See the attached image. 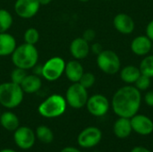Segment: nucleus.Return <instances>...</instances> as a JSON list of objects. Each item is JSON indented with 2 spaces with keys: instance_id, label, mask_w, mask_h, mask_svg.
Returning a JSON list of instances; mask_svg holds the SVG:
<instances>
[{
  "instance_id": "1",
  "label": "nucleus",
  "mask_w": 153,
  "mask_h": 152,
  "mask_svg": "<svg viewBox=\"0 0 153 152\" xmlns=\"http://www.w3.org/2000/svg\"><path fill=\"white\" fill-rule=\"evenodd\" d=\"M141 104V91L128 84L119 88L114 93L111 100L112 110L118 117H133L138 113Z\"/></svg>"
},
{
  "instance_id": "2",
  "label": "nucleus",
  "mask_w": 153,
  "mask_h": 152,
  "mask_svg": "<svg viewBox=\"0 0 153 152\" xmlns=\"http://www.w3.org/2000/svg\"><path fill=\"white\" fill-rule=\"evenodd\" d=\"M12 63L14 67L23 70L32 69L39 61V52L34 45L23 43L17 46L11 55Z\"/></svg>"
},
{
  "instance_id": "3",
  "label": "nucleus",
  "mask_w": 153,
  "mask_h": 152,
  "mask_svg": "<svg viewBox=\"0 0 153 152\" xmlns=\"http://www.w3.org/2000/svg\"><path fill=\"white\" fill-rule=\"evenodd\" d=\"M24 92L19 84L6 82L0 84V105L12 109L17 108L23 100Z\"/></svg>"
},
{
  "instance_id": "4",
  "label": "nucleus",
  "mask_w": 153,
  "mask_h": 152,
  "mask_svg": "<svg viewBox=\"0 0 153 152\" xmlns=\"http://www.w3.org/2000/svg\"><path fill=\"white\" fill-rule=\"evenodd\" d=\"M66 107L67 103L65 97L59 94H52L39 104L38 112L43 117L56 118L65 112Z\"/></svg>"
},
{
  "instance_id": "5",
  "label": "nucleus",
  "mask_w": 153,
  "mask_h": 152,
  "mask_svg": "<svg viewBox=\"0 0 153 152\" xmlns=\"http://www.w3.org/2000/svg\"><path fill=\"white\" fill-rule=\"evenodd\" d=\"M96 63L99 69L108 75H115L121 69V61L118 55L110 49H103L97 56Z\"/></svg>"
},
{
  "instance_id": "6",
  "label": "nucleus",
  "mask_w": 153,
  "mask_h": 152,
  "mask_svg": "<svg viewBox=\"0 0 153 152\" xmlns=\"http://www.w3.org/2000/svg\"><path fill=\"white\" fill-rule=\"evenodd\" d=\"M67 105L74 109H80L86 106L89 99L88 90L85 89L79 82L72 83L65 92V97Z\"/></svg>"
},
{
  "instance_id": "7",
  "label": "nucleus",
  "mask_w": 153,
  "mask_h": 152,
  "mask_svg": "<svg viewBox=\"0 0 153 152\" xmlns=\"http://www.w3.org/2000/svg\"><path fill=\"white\" fill-rule=\"evenodd\" d=\"M65 62L60 56L49 58L42 65L41 76L48 82L57 81L65 73Z\"/></svg>"
},
{
  "instance_id": "8",
  "label": "nucleus",
  "mask_w": 153,
  "mask_h": 152,
  "mask_svg": "<svg viewBox=\"0 0 153 152\" xmlns=\"http://www.w3.org/2000/svg\"><path fill=\"white\" fill-rule=\"evenodd\" d=\"M86 108L91 116L101 117L108 112L110 108V103L108 98L104 95L94 94L89 97L86 103Z\"/></svg>"
},
{
  "instance_id": "9",
  "label": "nucleus",
  "mask_w": 153,
  "mask_h": 152,
  "mask_svg": "<svg viewBox=\"0 0 153 152\" xmlns=\"http://www.w3.org/2000/svg\"><path fill=\"white\" fill-rule=\"evenodd\" d=\"M102 139L101 131L95 126H89L83 129L78 135L77 142L82 148L89 149L98 145Z\"/></svg>"
},
{
  "instance_id": "10",
  "label": "nucleus",
  "mask_w": 153,
  "mask_h": 152,
  "mask_svg": "<svg viewBox=\"0 0 153 152\" xmlns=\"http://www.w3.org/2000/svg\"><path fill=\"white\" fill-rule=\"evenodd\" d=\"M40 6L39 0H16L14 12L22 19H30L38 13Z\"/></svg>"
},
{
  "instance_id": "11",
  "label": "nucleus",
  "mask_w": 153,
  "mask_h": 152,
  "mask_svg": "<svg viewBox=\"0 0 153 152\" xmlns=\"http://www.w3.org/2000/svg\"><path fill=\"white\" fill-rule=\"evenodd\" d=\"M15 144L22 150H29L35 143L36 134L27 126H19L13 134Z\"/></svg>"
},
{
  "instance_id": "12",
  "label": "nucleus",
  "mask_w": 153,
  "mask_h": 152,
  "mask_svg": "<svg viewBox=\"0 0 153 152\" xmlns=\"http://www.w3.org/2000/svg\"><path fill=\"white\" fill-rule=\"evenodd\" d=\"M132 129L139 135H150L153 132V121L147 116L136 114L130 118Z\"/></svg>"
},
{
  "instance_id": "13",
  "label": "nucleus",
  "mask_w": 153,
  "mask_h": 152,
  "mask_svg": "<svg viewBox=\"0 0 153 152\" xmlns=\"http://www.w3.org/2000/svg\"><path fill=\"white\" fill-rule=\"evenodd\" d=\"M114 28L121 34L129 35L133 33L135 28V23L134 19L127 13H117L113 19Z\"/></svg>"
},
{
  "instance_id": "14",
  "label": "nucleus",
  "mask_w": 153,
  "mask_h": 152,
  "mask_svg": "<svg viewBox=\"0 0 153 152\" xmlns=\"http://www.w3.org/2000/svg\"><path fill=\"white\" fill-rule=\"evenodd\" d=\"M70 54L76 60H82L88 56L91 52V46L82 37L75 38L72 40L69 47Z\"/></svg>"
},
{
  "instance_id": "15",
  "label": "nucleus",
  "mask_w": 153,
  "mask_h": 152,
  "mask_svg": "<svg viewBox=\"0 0 153 152\" xmlns=\"http://www.w3.org/2000/svg\"><path fill=\"white\" fill-rule=\"evenodd\" d=\"M152 41L146 35L135 37L130 45L131 51L138 56H145L151 53Z\"/></svg>"
},
{
  "instance_id": "16",
  "label": "nucleus",
  "mask_w": 153,
  "mask_h": 152,
  "mask_svg": "<svg viewBox=\"0 0 153 152\" xmlns=\"http://www.w3.org/2000/svg\"><path fill=\"white\" fill-rule=\"evenodd\" d=\"M84 73L83 66L82 64L79 62V60L74 59L70 60L69 62L65 63V74L66 78L72 82H79L81 77L82 76Z\"/></svg>"
},
{
  "instance_id": "17",
  "label": "nucleus",
  "mask_w": 153,
  "mask_h": 152,
  "mask_svg": "<svg viewBox=\"0 0 153 152\" xmlns=\"http://www.w3.org/2000/svg\"><path fill=\"white\" fill-rule=\"evenodd\" d=\"M114 134L119 139H126L129 137L133 132L131 120L126 117H118L113 125Z\"/></svg>"
},
{
  "instance_id": "18",
  "label": "nucleus",
  "mask_w": 153,
  "mask_h": 152,
  "mask_svg": "<svg viewBox=\"0 0 153 152\" xmlns=\"http://www.w3.org/2000/svg\"><path fill=\"white\" fill-rule=\"evenodd\" d=\"M20 86L24 93L33 94L40 90L42 86V81L40 76L39 75H36L34 73L27 74Z\"/></svg>"
},
{
  "instance_id": "19",
  "label": "nucleus",
  "mask_w": 153,
  "mask_h": 152,
  "mask_svg": "<svg viewBox=\"0 0 153 152\" xmlns=\"http://www.w3.org/2000/svg\"><path fill=\"white\" fill-rule=\"evenodd\" d=\"M17 47L15 38L8 33H0V56H11Z\"/></svg>"
},
{
  "instance_id": "20",
  "label": "nucleus",
  "mask_w": 153,
  "mask_h": 152,
  "mask_svg": "<svg viewBox=\"0 0 153 152\" xmlns=\"http://www.w3.org/2000/svg\"><path fill=\"white\" fill-rule=\"evenodd\" d=\"M141 74L142 73H141L139 67L135 65H128L123 67L122 69H120L119 71L120 79L122 80V82H124L125 83L128 85L134 84L137 79L141 76Z\"/></svg>"
},
{
  "instance_id": "21",
  "label": "nucleus",
  "mask_w": 153,
  "mask_h": 152,
  "mask_svg": "<svg viewBox=\"0 0 153 152\" xmlns=\"http://www.w3.org/2000/svg\"><path fill=\"white\" fill-rule=\"evenodd\" d=\"M0 124L2 127L9 132H14L20 126L18 116L10 111L4 112L0 116Z\"/></svg>"
},
{
  "instance_id": "22",
  "label": "nucleus",
  "mask_w": 153,
  "mask_h": 152,
  "mask_svg": "<svg viewBox=\"0 0 153 152\" xmlns=\"http://www.w3.org/2000/svg\"><path fill=\"white\" fill-rule=\"evenodd\" d=\"M36 137L43 143H51L54 140V134L50 128L46 125H39L36 130Z\"/></svg>"
},
{
  "instance_id": "23",
  "label": "nucleus",
  "mask_w": 153,
  "mask_h": 152,
  "mask_svg": "<svg viewBox=\"0 0 153 152\" xmlns=\"http://www.w3.org/2000/svg\"><path fill=\"white\" fill-rule=\"evenodd\" d=\"M13 18L11 13L5 9H0V33L7 32L12 27Z\"/></svg>"
},
{
  "instance_id": "24",
  "label": "nucleus",
  "mask_w": 153,
  "mask_h": 152,
  "mask_svg": "<svg viewBox=\"0 0 153 152\" xmlns=\"http://www.w3.org/2000/svg\"><path fill=\"white\" fill-rule=\"evenodd\" d=\"M139 69L142 74L153 78V54L143 56V60L141 61Z\"/></svg>"
},
{
  "instance_id": "25",
  "label": "nucleus",
  "mask_w": 153,
  "mask_h": 152,
  "mask_svg": "<svg viewBox=\"0 0 153 152\" xmlns=\"http://www.w3.org/2000/svg\"><path fill=\"white\" fill-rule=\"evenodd\" d=\"M23 39L24 43L35 46L39 40V32L35 28H28L23 34Z\"/></svg>"
},
{
  "instance_id": "26",
  "label": "nucleus",
  "mask_w": 153,
  "mask_h": 152,
  "mask_svg": "<svg viewBox=\"0 0 153 152\" xmlns=\"http://www.w3.org/2000/svg\"><path fill=\"white\" fill-rule=\"evenodd\" d=\"M95 82H96V77L91 72H84L79 81V83L87 90L91 88L95 84Z\"/></svg>"
},
{
  "instance_id": "27",
  "label": "nucleus",
  "mask_w": 153,
  "mask_h": 152,
  "mask_svg": "<svg viewBox=\"0 0 153 152\" xmlns=\"http://www.w3.org/2000/svg\"><path fill=\"white\" fill-rule=\"evenodd\" d=\"M27 71L26 70H23L22 68H18V67H15L12 73H11V82L16 83V84H19L21 85V83L22 82V81L24 80V78L26 77L27 75Z\"/></svg>"
},
{
  "instance_id": "28",
  "label": "nucleus",
  "mask_w": 153,
  "mask_h": 152,
  "mask_svg": "<svg viewBox=\"0 0 153 152\" xmlns=\"http://www.w3.org/2000/svg\"><path fill=\"white\" fill-rule=\"evenodd\" d=\"M152 78L146 76V75H143V74H141V76L137 79V81L134 82V87L136 89H138L140 91H144V90H147L150 87H151V84H152V81H151Z\"/></svg>"
},
{
  "instance_id": "29",
  "label": "nucleus",
  "mask_w": 153,
  "mask_h": 152,
  "mask_svg": "<svg viewBox=\"0 0 153 152\" xmlns=\"http://www.w3.org/2000/svg\"><path fill=\"white\" fill-rule=\"evenodd\" d=\"M82 38L89 43L93 41L96 38V31L92 29H87L82 33Z\"/></svg>"
},
{
  "instance_id": "30",
  "label": "nucleus",
  "mask_w": 153,
  "mask_h": 152,
  "mask_svg": "<svg viewBox=\"0 0 153 152\" xmlns=\"http://www.w3.org/2000/svg\"><path fill=\"white\" fill-rule=\"evenodd\" d=\"M144 102L147 106L153 108V90H149L144 95Z\"/></svg>"
},
{
  "instance_id": "31",
  "label": "nucleus",
  "mask_w": 153,
  "mask_h": 152,
  "mask_svg": "<svg viewBox=\"0 0 153 152\" xmlns=\"http://www.w3.org/2000/svg\"><path fill=\"white\" fill-rule=\"evenodd\" d=\"M91 51L93 54H95V55L98 56L99 54H100L103 51V47H102V46L99 42H96V43H93L91 46Z\"/></svg>"
},
{
  "instance_id": "32",
  "label": "nucleus",
  "mask_w": 153,
  "mask_h": 152,
  "mask_svg": "<svg viewBox=\"0 0 153 152\" xmlns=\"http://www.w3.org/2000/svg\"><path fill=\"white\" fill-rule=\"evenodd\" d=\"M146 36L153 42V20H152L146 26Z\"/></svg>"
},
{
  "instance_id": "33",
  "label": "nucleus",
  "mask_w": 153,
  "mask_h": 152,
  "mask_svg": "<svg viewBox=\"0 0 153 152\" xmlns=\"http://www.w3.org/2000/svg\"><path fill=\"white\" fill-rule=\"evenodd\" d=\"M130 152H152L150 150H148L147 148L143 147V146H136L134 147Z\"/></svg>"
},
{
  "instance_id": "34",
  "label": "nucleus",
  "mask_w": 153,
  "mask_h": 152,
  "mask_svg": "<svg viewBox=\"0 0 153 152\" xmlns=\"http://www.w3.org/2000/svg\"><path fill=\"white\" fill-rule=\"evenodd\" d=\"M32 70H33V73H34V74L40 76V75H41V73H42V65L37 64V65L32 68Z\"/></svg>"
},
{
  "instance_id": "35",
  "label": "nucleus",
  "mask_w": 153,
  "mask_h": 152,
  "mask_svg": "<svg viewBox=\"0 0 153 152\" xmlns=\"http://www.w3.org/2000/svg\"><path fill=\"white\" fill-rule=\"evenodd\" d=\"M60 152H82L80 150L74 148V147H66L65 149H63Z\"/></svg>"
},
{
  "instance_id": "36",
  "label": "nucleus",
  "mask_w": 153,
  "mask_h": 152,
  "mask_svg": "<svg viewBox=\"0 0 153 152\" xmlns=\"http://www.w3.org/2000/svg\"><path fill=\"white\" fill-rule=\"evenodd\" d=\"M39 1L40 5H48L51 3L52 0H39Z\"/></svg>"
},
{
  "instance_id": "37",
  "label": "nucleus",
  "mask_w": 153,
  "mask_h": 152,
  "mask_svg": "<svg viewBox=\"0 0 153 152\" xmlns=\"http://www.w3.org/2000/svg\"><path fill=\"white\" fill-rule=\"evenodd\" d=\"M0 152H16L13 150H11V149H4V150H2L0 151Z\"/></svg>"
},
{
  "instance_id": "38",
  "label": "nucleus",
  "mask_w": 153,
  "mask_h": 152,
  "mask_svg": "<svg viewBox=\"0 0 153 152\" xmlns=\"http://www.w3.org/2000/svg\"><path fill=\"white\" fill-rule=\"evenodd\" d=\"M78 1H80V2H82V3H87V2H89V1H91V0H78Z\"/></svg>"
},
{
  "instance_id": "39",
  "label": "nucleus",
  "mask_w": 153,
  "mask_h": 152,
  "mask_svg": "<svg viewBox=\"0 0 153 152\" xmlns=\"http://www.w3.org/2000/svg\"><path fill=\"white\" fill-rule=\"evenodd\" d=\"M151 52H152V54H153V42H152V50H151Z\"/></svg>"
},
{
  "instance_id": "40",
  "label": "nucleus",
  "mask_w": 153,
  "mask_h": 152,
  "mask_svg": "<svg viewBox=\"0 0 153 152\" xmlns=\"http://www.w3.org/2000/svg\"><path fill=\"white\" fill-rule=\"evenodd\" d=\"M103 1H111V0H103Z\"/></svg>"
},
{
  "instance_id": "41",
  "label": "nucleus",
  "mask_w": 153,
  "mask_h": 152,
  "mask_svg": "<svg viewBox=\"0 0 153 152\" xmlns=\"http://www.w3.org/2000/svg\"><path fill=\"white\" fill-rule=\"evenodd\" d=\"M0 116H1V111H0Z\"/></svg>"
},
{
  "instance_id": "42",
  "label": "nucleus",
  "mask_w": 153,
  "mask_h": 152,
  "mask_svg": "<svg viewBox=\"0 0 153 152\" xmlns=\"http://www.w3.org/2000/svg\"><path fill=\"white\" fill-rule=\"evenodd\" d=\"M94 152H100V151H94Z\"/></svg>"
}]
</instances>
